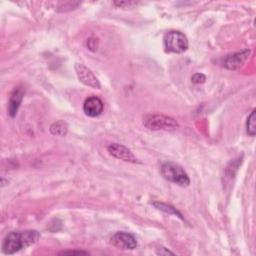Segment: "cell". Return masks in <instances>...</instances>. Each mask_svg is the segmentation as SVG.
I'll return each instance as SVG.
<instances>
[{
	"mask_svg": "<svg viewBox=\"0 0 256 256\" xmlns=\"http://www.w3.org/2000/svg\"><path fill=\"white\" fill-rule=\"evenodd\" d=\"M40 238L37 230H23L10 232L3 240L2 252L4 254H14L35 244Z\"/></svg>",
	"mask_w": 256,
	"mask_h": 256,
	"instance_id": "1",
	"label": "cell"
},
{
	"mask_svg": "<svg viewBox=\"0 0 256 256\" xmlns=\"http://www.w3.org/2000/svg\"><path fill=\"white\" fill-rule=\"evenodd\" d=\"M161 174L162 176L179 186L186 187L190 184V179L186 171L183 169V167L175 162H165L161 166Z\"/></svg>",
	"mask_w": 256,
	"mask_h": 256,
	"instance_id": "2",
	"label": "cell"
},
{
	"mask_svg": "<svg viewBox=\"0 0 256 256\" xmlns=\"http://www.w3.org/2000/svg\"><path fill=\"white\" fill-rule=\"evenodd\" d=\"M143 124L150 130H164L171 131L179 127L178 122L166 115L162 114H148L143 117Z\"/></svg>",
	"mask_w": 256,
	"mask_h": 256,
	"instance_id": "3",
	"label": "cell"
},
{
	"mask_svg": "<svg viewBox=\"0 0 256 256\" xmlns=\"http://www.w3.org/2000/svg\"><path fill=\"white\" fill-rule=\"evenodd\" d=\"M164 47L170 53H183L188 48V39L180 31H169L164 36Z\"/></svg>",
	"mask_w": 256,
	"mask_h": 256,
	"instance_id": "4",
	"label": "cell"
},
{
	"mask_svg": "<svg viewBox=\"0 0 256 256\" xmlns=\"http://www.w3.org/2000/svg\"><path fill=\"white\" fill-rule=\"evenodd\" d=\"M75 71L77 74L78 79L80 80V82H82L84 85L89 86L91 88L94 89H100L101 85L99 80L97 79V77L94 75V73L88 68L86 67L84 64L81 63H76L75 66Z\"/></svg>",
	"mask_w": 256,
	"mask_h": 256,
	"instance_id": "5",
	"label": "cell"
},
{
	"mask_svg": "<svg viewBox=\"0 0 256 256\" xmlns=\"http://www.w3.org/2000/svg\"><path fill=\"white\" fill-rule=\"evenodd\" d=\"M110 240L113 246L123 250H133L138 245L136 238L132 234L123 231L116 232Z\"/></svg>",
	"mask_w": 256,
	"mask_h": 256,
	"instance_id": "6",
	"label": "cell"
},
{
	"mask_svg": "<svg viewBox=\"0 0 256 256\" xmlns=\"http://www.w3.org/2000/svg\"><path fill=\"white\" fill-rule=\"evenodd\" d=\"M107 150L110 153V155H112L113 157H115L117 159H120L125 162H130V163H139L138 159L133 154V152L129 148H127L126 146H124L122 144L111 143L107 147Z\"/></svg>",
	"mask_w": 256,
	"mask_h": 256,
	"instance_id": "7",
	"label": "cell"
},
{
	"mask_svg": "<svg viewBox=\"0 0 256 256\" xmlns=\"http://www.w3.org/2000/svg\"><path fill=\"white\" fill-rule=\"evenodd\" d=\"M250 55V50L245 49L240 52L229 54L223 58V66L229 70H237L243 66Z\"/></svg>",
	"mask_w": 256,
	"mask_h": 256,
	"instance_id": "8",
	"label": "cell"
},
{
	"mask_svg": "<svg viewBox=\"0 0 256 256\" xmlns=\"http://www.w3.org/2000/svg\"><path fill=\"white\" fill-rule=\"evenodd\" d=\"M103 101L97 96L88 97L83 104V111L89 117H98L103 112Z\"/></svg>",
	"mask_w": 256,
	"mask_h": 256,
	"instance_id": "9",
	"label": "cell"
},
{
	"mask_svg": "<svg viewBox=\"0 0 256 256\" xmlns=\"http://www.w3.org/2000/svg\"><path fill=\"white\" fill-rule=\"evenodd\" d=\"M24 96V89L22 87H15L13 92L11 93V96L9 98V102H8V114L10 117H15L18 109L20 107V104L22 102Z\"/></svg>",
	"mask_w": 256,
	"mask_h": 256,
	"instance_id": "10",
	"label": "cell"
},
{
	"mask_svg": "<svg viewBox=\"0 0 256 256\" xmlns=\"http://www.w3.org/2000/svg\"><path fill=\"white\" fill-rule=\"evenodd\" d=\"M67 131H68V126L67 124L62 121V120H59V121H56L54 122L51 126H50V132L51 134L53 135H56V136H65L67 134Z\"/></svg>",
	"mask_w": 256,
	"mask_h": 256,
	"instance_id": "11",
	"label": "cell"
},
{
	"mask_svg": "<svg viewBox=\"0 0 256 256\" xmlns=\"http://www.w3.org/2000/svg\"><path fill=\"white\" fill-rule=\"evenodd\" d=\"M152 204H153V206H154L156 209L161 210V211H163V212H165V213H169V214L176 215V216H178L179 218H181L182 220H184L182 214H181L176 208H174L172 205L167 204V203H163V202H153Z\"/></svg>",
	"mask_w": 256,
	"mask_h": 256,
	"instance_id": "12",
	"label": "cell"
},
{
	"mask_svg": "<svg viewBox=\"0 0 256 256\" xmlns=\"http://www.w3.org/2000/svg\"><path fill=\"white\" fill-rule=\"evenodd\" d=\"M246 130L250 136H254L256 133V117H255V110H253L247 118L246 121Z\"/></svg>",
	"mask_w": 256,
	"mask_h": 256,
	"instance_id": "13",
	"label": "cell"
},
{
	"mask_svg": "<svg viewBox=\"0 0 256 256\" xmlns=\"http://www.w3.org/2000/svg\"><path fill=\"white\" fill-rule=\"evenodd\" d=\"M206 80V76L202 73H195L192 77H191V81L194 84H200V83H204Z\"/></svg>",
	"mask_w": 256,
	"mask_h": 256,
	"instance_id": "14",
	"label": "cell"
},
{
	"mask_svg": "<svg viewBox=\"0 0 256 256\" xmlns=\"http://www.w3.org/2000/svg\"><path fill=\"white\" fill-rule=\"evenodd\" d=\"M87 47L91 50V51H96L97 47H98V41L97 39L91 37L87 40Z\"/></svg>",
	"mask_w": 256,
	"mask_h": 256,
	"instance_id": "15",
	"label": "cell"
},
{
	"mask_svg": "<svg viewBox=\"0 0 256 256\" xmlns=\"http://www.w3.org/2000/svg\"><path fill=\"white\" fill-rule=\"evenodd\" d=\"M157 254H160V255H168V254H171L173 255L174 253L169 251L168 249H166L165 247H159V249L157 250Z\"/></svg>",
	"mask_w": 256,
	"mask_h": 256,
	"instance_id": "16",
	"label": "cell"
},
{
	"mask_svg": "<svg viewBox=\"0 0 256 256\" xmlns=\"http://www.w3.org/2000/svg\"><path fill=\"white\" fill-rule=\"evenodd\" d=\"M115 5L119 6V7H123V6H130V5H134L136 4V2H132V1H120V2H114Z\"/></svg>",
	"mask_w": 256,
	"mask_h": 256,
	"instance_id": "17",
	"label": "cell"
},
{
	"mask_svg": "<svg viewBox=\"0 0 256 256\" xmlns=\"http://www.w3.org/2000/svg\"><path fill=\"white\" fill-rule=\"evenodd\" d=\"M59 254H88V252H86V251H62V252H60Z\"/></svg>",
	"mask_w": 256,
	"mask_h": 256,
	"instance_id": "18",
	"label": "cell"
}]
</instances>
